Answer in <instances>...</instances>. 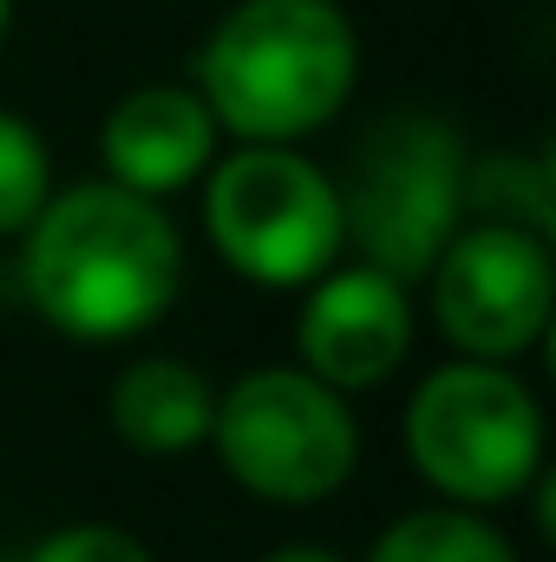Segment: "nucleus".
Returning a JSON list of instances; mask_svg holds the SVG:
<instances>
[{
    "instance_id": "3",
    "label": "nucleus",
    "mask_w": 556,
    "mask_h": 562,
    "mask_svg": "<svg viewBox=\"0 0 556 562\" xmlns=\"http://www.w3.org/2000/svg\"><path fill=\"white\" fill-rule=\"evenodd\" d=\"M334 190H341V229L354 236V249L393 281H413L458 236L465 144L432 112H387L380 125L360 132L347 183Z\"/></svg>"
},
{
    "instance_id": "9",
    "label": "nucleus",
    "mask_w": 556,
    "mask_h": 562,
    "mask_svg": "<svg viewBox=\"0 0 556 562\" xmlns=\"http://www.w3.org/2000/svg\"><path fill=\"white\" fill-rule=\"evenodd\" d=\"M99 150H105L112 183H125L138 196H170V190H184L190 177L210 170L216 119L190 86H138L112 105Z\"/></svg>"
},
{
    "instance_id": "2",
    "label": "nucleus",
    "mask_w": 556,
    "mask_h": 562,
    "mask_svg": "<svg viewBox=\"0 0 556 562\" xmlns=\"http://www.w3.org/2000/svg\"><path fill=\"white\" fill-rule=\"evenodd\" d=\"M360 79L354 20L334 0H236L203 53L197 99L216 132L243 144H294L321 132Z\"/></svg>"
},
{
    "instance_id": "17",
    "label": "nucleus",
    "mask_w": 556,
    "mask_h": 562,
    "mask_svg": "<svg viewBox=\"0 0 556 562\" xmlns=\"http://www.w3.org/2000/svg\"><path fill=\"white\" fill-rule=\"evenodd\" d=\"M0 562H7V557H0Z\"/></svg>"
},
{
    "instance_id": "13",
    "label": "nucleus",
    "mask_w": 556,
    "mask_h": 562,
    "mask_svg": "<svg viewBox=\"0 0 556 562\" xmlns=\"http://www.w3.org/2000/svg\"><path fill=\"white\" fill-rule=\"evenodd\" d=\"M53 196V157L46 138L20 119V112H0V236H20L40 203Z\"/></svg>"
},
{
    "instance_id": "8",
    "label": "nucleus",
    "mask_w": 556,
    "mask_h": 562,
    "mask_svg": "<svg viewBox=\"0 0 556 562\" xmlns=\"http://www.w3.org/2000/svg\"><path fill=\"white\" fill-rule=\"evenodd\" d=\"M407 347H413L407 281H393L387 269H374V262L334 269V276L314 288V301L301 307V360L334 393L380 386L407 360Z\"/></svg>"
},
{
    "instance_id": "12",
    "label": "nucleus",
    "mask_w": 556,
    "mask_h": 562,
    "mask_svg": "<svg viewBox=\"0 0 556 562\" xmlns=\"http://www.w3.org/2000/svg\"><path fill=\"white\" fill-rule=\"evenodd\" d=\"M465 210L478 223H504V229L551 236V223H556L551 164H537V157H485V164H465Z\"/></svg>"
},
{
    "instance_id": "11",
    "label": "nucleus",
    "mask_w": 556,
    "mask_h": 562,
    "mask_svg": "<svg viewBox=\"0 0 556 562\" xmlns=\"http://www.w3.org/2000/svg\"><path fill=\"white\" fill-rule=\"evenodd\" d=\"M367 562H518L511 537L471 510H413L400 517Z\"/></svg>"
},
{
    "instance_id": "5",
    "label": "nucleus",
    "mask_w": 556,
    "mask_h": 562,
    "mask_svg": "<svg viewBox=\"0 0 556 562\" xmlns=\"http://www.w3.org/2000/svg\"><path fill=\"white\" fill-rule=\"evenodd\" d=\"M203 223H210L216 256L263 288H294V281L327 276L347 243L334 177L314 157H301L294 144L230 150L210 170Z\"/></svg>"
},
{
    "instance_id": "10",
    "label": "nucleus",
    "mask_w": 556,
    "mask_h": 562,
    "mask_svg": "<svg viewBox=\"0 0 556 562\" xmlns=\"http://www.w3.org/2000/svg\"><path fill=\"white\" fill-rule=\"evenodd\" d=\"M210 413H216V393L184 360H132L112 386V431L151 458H170L210 438Z\"/></svg>"
},
{
    "instance_id": "6",
    "label": "nucleus",
    "mask_w": 556,
    "mask_h": 562,
    "mask_svg": "<svg viewBox=\"0 0 556 562\" xmlns=\"http://www.w3.org/2000/svg\"><path fill=\"white\" fill-rule=\"evenodd\" d=\"M210 438H216L223 471L269 504H321L327 491L347 484L354 451H360L354 413L308 367L301 373L294 367L243 373L216 400Z\"/></svg>"
},
{
    "instance_id": "1",
    "label": "nucleus",
    "mask_w": 556,
    "mask_h": 562,
    "mask_svg": "<svg viewBox=\"0 0 556 562\" xmlns=\"http://www.w3.org/2000/svg\"><path fill=\"white\" fill-rule=\"evenodd\" d=\"M26 301L73 340H132L184 288V243L157 196L125 183H79L46 196L20 229Z\"/></svg>"
},
{
    "instance_id": "15",
    "label": "nucleus",
    "mask_w": 556,
    "mask_h": 562,
    "mask_svg": "<svg viewBox=\"0 0 556 562\" xmlns=\"http://www.w3.org/2000/svg\"><path fill=\"white\" fill-rule=\"evenodd\" d=\"M263 562H341V557L321 550V543H288V550H276V557H263Z\"/></svg>"
},
{
    "instance_id": "14",
    "label": "nucleus",
    "mask_w": 556,
    "mask_h": 562,
    "mask_svg": "<svg viewBox=\"0 0 556 562\" xmlns=\"http://www.w3.org/2000/svg\"><path fill=\"white\" fill-rule=\"evenodd\" d=\"M26 562H151L132 530H112V524H73V530H53Z\"/></svg>"
},
{
    "instance_id": "7",
    "label": "nucleus",
    "mask_w": 556,
    "mask_h": 562,
    "mask_svg": "<svg viewBox=\"0 0 556 562\" xmlns=\"http://www.w3.org/2000/svg\"><path fill=\"white\" fill-rule=\"evenodd\" d=\"M425 276H432L438 334L471 360H511L551 327V236L478 223V229L452 236Z\"/></svg>"
},
{
    "instance_id": "16",
    "label": "nucleus",
    "mask_w": 556,
    "mask_h": 562,
    "mask_svg": "<svg viewBox=\"0 0 556 562\" xmlns=\"http://www.w3.org/2000/svg\"><path fill=\"white\" fill-rule=\"evenodd\" d=\"M7 20H13V0H0V40H7Z\"/></svg>"
},
{
    "instance_id": "4",
    "label": "nucleus",
    "mask_w": 556,
    "mask_h": 562,
    "mask_svg": "<svg viewBox=\"0 0 556 562\" xmlns=\"http://www.w3.org/2000/svg\"><path fill=\"white\" fill-rule=\"evenodd\" d=\"M407 451L452 504H511L544 477V413L498 360H452L407 406Z\"/></svg>"
}]
</instances>
